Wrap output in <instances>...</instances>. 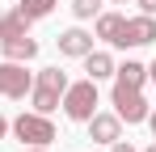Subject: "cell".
I'll return each mask as SVG.
<instances>
[{"instance_id":"obj_1","label":"cell","mask_w":156,"mask_h":152,"mask_svg":"<svg viewBox=\"0 0 156 152\" xmlns=\"http://www.w3.org/2000/svg\"><path fill=\"white\" fill-rule=\"evenodd\" d=\"M63 89H68V72H59V68H42V72L34 76V85H30L34 110H38V114H51V110H59Z\"/></svg>"},{"instance_id":"obj_2","label":"cell","mask_w":156,"mask_h":152,"mask_svg":"<svg viewBox=\"0 0 156 152\" xmlns=\"http://www.w3.org/2000/svg\"><path fill=\"white\" fill-rule=\"evenodd\" d=\"M59 106H63V114H68L72 123H89V118L97 114V80H89V76L76 80V85L68 80V89H63V101H59Z\"/></svg>"},{"instance_id":"obj_3","label":"cell","mask_w":156,"mask_h":152,"mask_svg":"<svg viewBox=\"0 0 156 152\" xmlns=\"http://www.w3.org/2000/svg\"><path fill=\"white\" fill-rule=\"evenodd\" d=\"M9 127H13L17 139H26V148H47V144L55 139V123L47 118V114H38V110H34V114H17Z\"/></svg>"},{"instance_id":"obj_4","label":"cell","mask_w":156,"mask_h":152,"mask_svg":"<svg viewBox=\"0 0 156 152\" xmlns=\"http://www.w3.org/2000/svg\"><path fill=\"white\" fill-rule=\"evenodd\" d=\"M110 101H114V114L122 118V123H148V101L139 89H122V85H114L110 89Z\"/></svg>"},{"instance_id":"obj_5","label":"cell","mask_w":156,"mask_h":152,"mask_svg":"<svg viewBox=\"0 0 156 152\" xmlns=\"http://www.w3.org/2000/svg\"><path fill=\"white\" fill-rule=\"evenodd\" d=\"M30 85H34V76L26 72V63H13V59H4L0 63V97H26Z\"/></svg>"},{"instance_id":"obj_6","label":"cell","mask_w":156,"mask_h":152,"mask_svg":"<svg viewBox=\"0 0 156 152\" xmlns=\"http://www.w3.org/2000/svg\"><path fill=\"white\" fill-rule=\"evenodd\" d=\"M156 38V17L139 13V17H122V34H118V47H148Z\"/></svg>"},{"instance_id":"obj_7","label":"cell","mask_w":156,"mask_h":152,"mask_svg":"<svg viewBox=\"0 0 156 152\" xmlns=\"http://www.w3.org/2000/svg\"><path fill=\"white\" fill-rule=\"evenodd\" d=\"M55 42H59V55H68V59H84V55L93 51V34H84L80 25H72V30H63Z\"/></svg>"},{"instance_id":"obj_8","label":"cell","mask_w":156,"mask_h":152,"mask_svg":"<svg viewBox=\"0 0 156 152\" xmlns=\"http://www.w3.org/2000/svg\"><path fill=\"white\" fill-rule=\"evenodd\" d=\"M89 139H97V144L122 139V118H118V114H93V118H89Z\"/></svg>"},{"instance_id":"obj_9","label":"cell","mask_w":156,"mask_h":152,"mask_svg":"<svg viewBox=\"0 0 156 152\" xmlns=\"http://www.w3.org/2000/svg\"><path fill=\"white\" fill-rule=\"evenodd\" d=\"M0 47H4V55H9L13 63H30V59L38 55V42H34L30 34H17V38H4Z\"/></svg>"},{"instance_id":"obj_10","label":"cell","mask_w":156,"mask_h":152,"mask_svg":"<svg viewBox=\"0 0 156 152\" xmlns=\"http://www.w3.org/2000/svg\"><path fill=\"white\" fill-rule=\"evenodd\" d=\"M144 80H148V68L135 63V59H127L122 68H114V85H122V89H139Z\"/></svg>"},{"instance_id":"obj_11","label":"cell","mask_w":156,"mask_h":152,"mask_svg":"<svg viewBox=\"0 0 156 152\" xmlns=\"http://www.w3.org/2000/svg\"><path fill=\"white\" fill-rule=\"evenodd\" d=\"M84 72H89V80H105V76H114V59L105 51H89L84 55Z\"/></svg>"},{"instance_id":"obj_12","label":"cell","mask_w":156,"mask_h":152,"mask_svg":"<svg viewBox=\"0 0 156 152\" xmlns=\"http://www.w3.org/2000/svg\"><path fill=\"white\" fill-rule=\"evenodd\" d=\"M118 34H122V13H97V38L118 47Z\"/></svg>"},{"instance_id":"obj_13","label":"cell","mask_w":156,"mask_h":152,"mask_svg":"<svg viewBox=\"0 0 156 152\" xmlns=\"http://www.w3.org/2000/svg\"><path fill=\"white\" fill-rule=\"evenodd\" d=\"M17 34H30V21L13 9V13H0V42L4 38H17Z\"/></svg>"},{"instance_id":"obj_14","label":"cell","mask_w":156,"mask_h":152,"mask_svg":"<svg viewBox=\"0 0 156 152\" xmlns=\"http://www.w3.org/2000/svg\"><path fill=\"white\" fill-rule=\"evenodd\" d=\"M55 0H17V13L26 17V21H42V17H51Z\"/></svg>"},{"instance_id":"obj_15","label":"cell","mask_w":156,"mask_h":152,"mask_svg":"<svg viewBox=\"0 0 156 152\" xmlns=\"http://www.w3.org/2000/svg\"><path fill=\"white\" fill-rule=\"evenodd\" d=\"M72 13H76L80 21H89V17L101 13V0H72Z\"/></svg>"},{"instance_id":"obj_16","label":"cell","mask_w":156,"mask_h":152,"mask_svg":"<svg viewBox=\"0 0 156 152\" xmlns=\"http://www.w3.org/2000/svg\"><path fill=\"white\" fill-rule=\"evenodd\" d=\"M110 152H135V148H131L127 139H114V144H110Z\"/></svg>"},{"instance_id":"obj_17","label":"cell","mask_w":156,"mask_h":152,"mask_svg":"<svg viewBox=\"0 0 156 152\" xmlns=\"http://www.w3.org/2000/svg\"><path fill=\"white\" fill-rule=\"evenodd\" d=\"M139 9H144L148 17H156V0H139Z\"/></svg>"},{"instance_id":"obj_18","label":"cell","mask_w":156,"mask_h":152,"mask_svg":"<svg viewBox=\"0 0 156 152\" xmlns=\"http://www.w3.org/2000/svg\"><path fill=\"white\" fill-rule=\"evenodd\" d=\"M4 135H9V118L0 114V139H4Z\"/></svg>"},{"instance_id":"obj_19","label":"cell","mask_w":156,"mask_h":152,"mask_svg":"<svg viewBox=\"0 0 156 152\" xmlns=\"http://www.w3.org/2000/svg\"><path fill=\"white\" fill-rule=\"evenodd\" d=\"M148 80H152V85H156V59H152V63H148Z\"/></svg>"},{"instance_id":"obj_20","label":"cell","mask_w":156,"mask_h":152,"mask_svg":"<svg viewBox=\"0 0 156 152\" xmlns=\"http://www.w3.org/2000/svg\"><path fill=\"white\" fill-rule=\"evenodd\" d=\"M148 123H152V135H156V110H148Z\"/></svg>"},{"instance_id":"obj_21","label":"cell","mask_w":156,"mask_h":152,"mask_svg":"<svg viewBox=\"0 0 156 152\" xmlns=\"http://www.w3.org/2000/svg\"><path fill=\"white\" fill-rule=\"evenodd\" d=\"M21 152H47V148H21Z\"/></svg>"},{"instance_id":"obj_22","label":"cell","mask_w":156,"mask_h":152,"mask_svg":"<svg viewBox=\"0 0 156 152\" xmlns=\"http://www.w3.org/2000/svg\"><path fill=\"white\" fill-rule=\"evenodd\" d=\"M144 152H156V144H152V148H144Z\"/></svg>"},{"instance_id":"obj_23","label":"cell","mask_w":156,"mask_h":152,"mask_svg":"<svg viewBox=\"0 0 156 152\" xmlns=\"http://www.w3.org/2000/svg\"><path fill=\"white\" fill-rule=\"evenodd\" d=\"M114 4H127V0H114Z\"/></svg>"}]
</instances>
